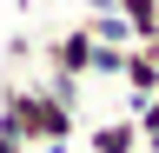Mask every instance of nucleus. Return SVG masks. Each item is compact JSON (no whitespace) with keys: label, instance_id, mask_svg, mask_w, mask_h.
<instances>
[{"label":"nucleus","instance_id":"f257e3e1","mask_svg":"<svg viewBox=\"0 0 159 153\" xmlns=\"http://www.w3.org/2000/svg\"><path fill=\"white\" fill-rule=\"evenodd\" d=\"M86 67H93V33L86 27H66V33H53V40L40 47V73H73V80H86Z\"/></svg>","mask_w":159,"mask_h":153},{"label":"nucleus","instance_id":"f03ea898","mask_svg":"<svg viewBox=\"0 0 159 153\" xmlns=\"http://www.w3.org/2000/svg\"><path fill=\"white\" fill-rule=\"evenodd\" d=\"M119 80H126V100H133V107L159 93V33L126 47V67H119Z\"/></svg>","mask_w":159,"mask_h":153},{"label":"nucleus","instance_id":"7ed1b4c3","mask_svg":"<svg viewBox=\"0 0 159 153\" xmlns=\"http://www.w3.org/2000/svg\"><path fill=\"white\" fill-rule=\"evenodd\" d=\"M86 33H93L99 47H133V27L119 20L113 0H86Z\"/></svg>","mask_w":159,"mask_h":153},{"label":"nucleus","instance_id":"20e7f679","mask_svg":"<svg viewBox=\"0 0 159 153\" xmlns=\"http://www.w3.org/2000/svg\"><path fill=\"white\" fill-rule=\"evenodd\" d=\"M86 146H93V153H139V127H133V113H126V120H99Z\"/></svg>","mask_w":159,"mask_h":153},{"label":"nucleus","instance_id":"39448f33","mask_svg":"<svg viewBox=\"0 0 159 153\" xmlns=\"http://www.w3.org/2000/svg\"><path fill=\"white\" fill-rule=\"evenodd\" d=\"M119 7V20L133 27V40H152L159 33V0H113Z\"/></svg>","mask_w":159,"mask_h":153},{"label":"nucleus","instance_id":"423d86ee","mask_svg":"<svg viewBox=\"0 0 159 153\" xmlns=\"http://www.w3.org/2000/svg\"><path fill=\"white\" fill-rule=\"evenodd\" d=\"M133 127H139V153H159V93L133 107Z\"/></svg>","mask_w":159,"mask_h":153},{"label":"nucleus","instance_id":"0eeeda50","mask_svg":"<svg viewBox=\"0 0 159 153\" xmlns=\"http://www.w3.org/2000/svg\"><path fill=\"white\" fill-rule=\"evenodd\" d=\"M119 67H126V47H99V40H93V67H86V80H119Z\"/></svg>","mask_w":159,"mask_h":153},{"label":"nucleus","instance_id":"6e6552de","mask_svg":"<svg viewBox=\"0 0 159 153\" xmlns=\"http://www.w3.org/2000/svg\"><path fill=\"white\" fill-rule=\"evenodd\" d=\"M0 153H33V146L20 140V133H0Z\"/></svg>","mask_w":159,"mask_h":153}]
</instances>
